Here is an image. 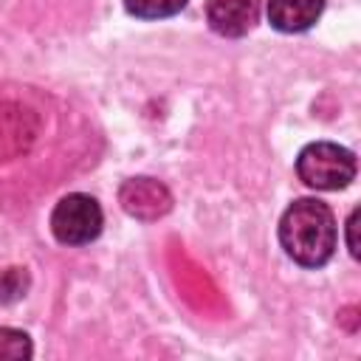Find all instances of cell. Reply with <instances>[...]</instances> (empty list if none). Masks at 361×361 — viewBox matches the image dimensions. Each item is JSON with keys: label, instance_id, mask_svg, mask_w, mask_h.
Wrapping results in <instances>:
<instances>
[{"label": "cell", "instance_id": "obj_4", "mask_svg": "<svg viewBox=\"0 0 361 361\" xmlns=\"http://www.w3.org/2000/svg\"><path fill=\"white\" fill-rule=\"evenodd\" d=\"M121 209L135 220H158L172 209V195L155 178H130L118 189Z\"/></svg>", "mask_w": 361, "mask_h": 361}, {"label": "cell", "instance_id": "obj_3", "mask_svg": "<svg viewBox=\"0 0 361 361\" xmlns=\"http://www.w3.org/2000/svg\"><path fill=\"white\" fill-rule=\"evenodd\" d=\"M102 206L82 192L65 195L51 212V231L62 245H87L102 234Z\"/></svg>", "mask_w": 361, "mask_h": 361}, {"label": "cell", "instance_id": "obj_10", "mask_svg": "<svg viewBox=\"0 0 361 361\" xmlns=\"http://www.w3.org/2000/svg\"><path fill=\"white\" fill-rule=\"evenodd\" d=\"M347 248H350L353 257L361 254V245H358V209H353L350 217H347Z\"/></svg>", "mask_w": 361, "mask_h": 361}, {"label": "cell", "instance_id": "obj_9", "mask_svg": "<svg viewBox=\"0 0 361 361\" xmlns=\"http://www.w3.org/2000/svg\"><path fill=\"white\" fill-rule=\"evenodd\" d=\"M31 353H34L31 338L23 330L0 327V361H23L31 358Z\"/></svg>", "mask_w": 361, "mask_h": 361}, {"label": "cell", "instance_id": "obj_5", "mask_svg": "<svg viewBox=\"0 0 361 361\" xmlns=\"http://www.w3.org/2000/svg\"><path fill=\"white\" fill-rule=\"evenodd\" d=\"M209 28L220 37H243L259 20L257 0H206Z\"/></svg>", "mask_w": 361, "mask_h": 361}, {"label": "cell", "instance_id": "obj_2", "mask_svg": "<svg viewBox=\"0 0 361 361\" xmlns=\"http://www.w3.org/2000/svg\"><path fill=\"white\" fill-rule=\"evenodd\" d=\"M296 175L310 189L336 192L355 178V155L333 141H313L299 152Z\"/></svg>", "mask_w": 361, "mask_h": 361}, {"label": "cell", "instance_id": "obj_7", "mask_svg": "<svg viewBox=\"0 0 361 361\" xmlns=\"http://www.w3.org/2000/svg\"><path fill=\"white\" fill-rule=\"evenodd\" d=\"M189 0H124V8L138 20H164L178 14Z\"/></svg>", "mask_w": 361, "mask_h": 361}, {"label": "cell", "instance_id": "obj_1", "mask_svg": "<svg viewBox=\"0 0 361 361\" xmlns=\"http://www.w3.org/2000/svg\"><path fill=\"white\" fill-rule=\"evenodd\" d=\"M338 243L336 217L327 203L316 197L293 200L279 220V245L302 268H322L330 262Z\"/></svg>", "mask_w": 361, "mask_h": 361}, {"label": "cell", "instance_id": "obj_6", "mask_svg": "<svg viewBox=\"0 0 361 361\" xmlns=\"http://www.w3.org/2000/svg\"><path fill=\"white\" fill-rule=\"evenodd\" d=\"M324 0H268V23L276 31L299 34L322 17Z\"/></svg>", "mask_w": 361, "mask_h": 361}, {"label": "cell", "instance_id": "obj_8", "mask_svg": "<svg viewBox=\"0 0 361 361\" xmlns=\"http://www.w3.org/2000/svg\"><path fill=\"white\" fill-rule=\"evenodd\" d=\"M31 276L25 268H3L0 271V305L20 302L28 293Z\"/></svg>", "mask_w": 361, "mask_h": 361}]
</instances>
